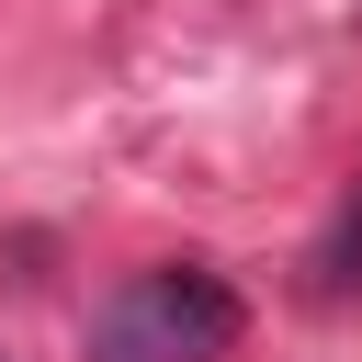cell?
<instances>
[{
  "instance_id": "obj_1",
  "label": "cell",
  "mask_w": 362,
  "mask_h": 362,
  "mask_svg": "<svg viewBox=\"0 0 362 362\" xmlns=\"http://www.w3.org/2000/svg\"><path fill=\"white\" fill-rule=\"evenodd\" d=\"M226 339H238V294H226L204 260L147 272V283L102 317V362H204V351H226Z\"/></svg>"
},
{
  "instance_id": "obj_2",
  "label": "cell",
  "mask_w": 362,
  "mask_h": 362,
  "mask_svg": "<svg viewBox=\"0 0 362 362\" xmlns=\"http://www.w3.org/2000/svg\"><path fill=\"white\" fill-rule=\"evenodd\" d=\"M339 260H351V272H362V204H351V226H339Z\"/></svg>"
},
{
  "instance_id": "obj_3",
  "label": "cell",
  "mask_w": 362,
  "mask_h": 362,
  "mask_svg": "<svg viewBox=\"0 0 362 362\" xmlns=\"http://www.w3.org/2000/svg\"><path fill=\"white\" fill-rule=\"evenodd\" d=\"M0 362H11V351H0Z\"/></svg>"
}]
</instances>
